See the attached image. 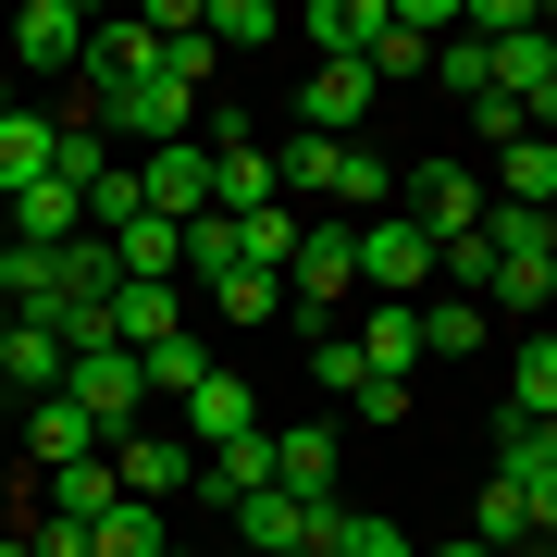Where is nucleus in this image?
Here are the masks:
<instances>
[{"instance_id":"1","label":"nucleus","mask_w":557,"mask_h":557,"mask_svg":"<svg viewBox=\"0 0 557 557\" xmlns=\"http://www.w3.org/2000/svg\"><path fill=\"white\" fill-rule=\"evenodd\" d=\"M87 124H100V137H137V149H174V137H199V100H186L174 75H137V87L87 75Z\"/></svg>"},{"instance_id":"2","label":"nucleus","mask_w":557,"mask_h":557,"mask_svg":"<svg viewBox=\"0 0 557 557\" xmlns=\"http://www.w3.org/2000/svg\"><path fill=\"white\" fill-rule=\"evenodd\" d=\"M347 236H359V285L397 298V310H421V285H434V236H421L409 211H372V223H347Z\"/></svg>"},{"instance_id":"3","label":"nucleus","mask_w":557,"mask_h":557,"mask_svg":"<svg viewBox=\"0 0 557 557\" xmlns=\"http://www.w3.org/2000/svg\"><path fill=\"white\" fill-rule=\"evenodd\" d=\"M62 397L100 421V446H112V434H137V421H149V372H137L124 347H75V359H62Z\"/></svg>"},{"instance_id":"4","label":"nucleus","mask_w":557,"mask_h":557,"mask_svg":"<svg viewBox=\"0 0 557 557\" xmlns=\"http://www.w3.org/2000/svg\"><path fill=\"white\" fill-rule=\"evenodd\" d=\"M347 298H359V236H347V223H310V236H298V260H285V310L335 322Z\"/></svg>"},{"instance_id":"5","label":"nucleus","mask_w":557,"mask_h":557,"mask_svg":"<svg viewBox=\"0 0 557 557\" xmlns=\"http://www.w3.org/2000/svg\"><path fill=\"white\" fill-rule=\"evenodd\" d=\"M397 211L446 248V236H471V223H483V174H471V161H409V174H397Z\"/></svg>"},{"instance_id":"6","label":"nucleus","mask_w":557,"mask_h":557,"mask_svg":"<svg viewBox=\"0 0 557 557\" xmlns=\"http://www.w3.org/2000/svg\"><path fill=\"white\" fill-rule=\"evenodd\" d=\"M100 458H112V483H124L137 508H174L186 483H199V446H186V434H149V421H137V434H112Z\"/></svg>"},{"instance_id":"7","label":"nucleus","mask_w":557,"mask_h":557,"mask_svg":"<svg viewBox=\"0 0 557 557\" xmlns=\"http://www.w3.org/2000/svg\"><path fill=\"white\" fill-rule=\"evenodd\" d=\"M372 100H384V87H372V62H310V75H298V137H359V124H372Z\"/></svg>"},{"instance_id":"8","label":"nucleus","mask_w":557,"mask_h":557,"mask_svg":"<svg viewBox=\"0 0 557 557\" xmlns=\"http://www.w3.org/2000/svg\"><path fill=\"white\" fill-rule=\"evenodd\" d=\"M124 174H137V199H149L161 223H199V211H211V137H174V149H137V161H124Z\"/></svg>"},{"instance_id":"9","label":"nucleus","mask_w":557,"mask_h":557,"mask_svg":"<svg viewBox=\"0 0 557 557\" xmlns=\"http://www.w3.org/2000/svg\"><path fill=\"white\" fill-rule=\"evenodd\" d=\"M0 50H13L25 75H75V62H87V13H75V0H25V13L0 25Z\"/></svg>"},{"instance_id":"10","label":"nucleus","mask_w":557,"mask_h":557,"mask_svg":"<svg viewBox=\"0 0 557 557\" xmlns=\"http://www.w3.org/2000/svg\"><path fill=\"white\" fill-rule=\"evenodd\" d=\"M273 199H285V186H273V149L223 124V137H211V211H223V223H248V211H273Z\"/></svg>"},{"instance_id":"11","label":"nucleus","mask_w":557,"mask_h":557,"mask_svg":"<svg viewBox=\"0 0 557 557\" xmlns=\"http://www.w3.org/2000/svg\"><path fill=\"white\" fill-rule=\"evenodd\" d=\"M62 359H75V347L50 335V310H13V322H0V384H13V397H62Z\"/></svg>"},{"instance_id":"12","label":"nucleus","mask_w":557,"mask_h":557,"mask_svg":"<svg viewBox=\"0 0 557 557\" xmlns=\"http://www.w3.org/2000/svg\"><path fill=\"white\" fill-rule=\"evenodd\" d=\"M161 335H186V285H124L100 310V347H124V359H149Z\"/></svg>"},{"instance_id":"13","label":"nucleus","mask_w":557,"mask_h":557,"mask_svg":"<svg viewBox=\"0 0 557 557\" xmlns=\"http://www.w3.org/2000/svg\"><path fill=\"white\" fill-rule=\"evenodd\" d=\"M372 38H384V0H310V13H298V50L310 62H372Z\"/></svg>"},{"instance_id":"14","label":"nucleus","mask_w":557,"mask_h":557,"mask_svg":"<svg viewBox=\"0 0 557 557\" xmlns=\"http://www.w3.org/2000/svg\"><path fill=\"white\" fill-rule=\"evenodd\" d=\"M335 458H347V421H298V434H273V483L285 496H335Z\"/></svg>"},{"instance_id":"15","label":"nucleus","mask_w":557,"mask_h":557,"mask_svg":"<svg viewBox=\"0 0 557 557\" xmlns=\"http://www.w3.org/2000/svg\"><path fill=\"white\" fill-rule=\"evenodd\" d=\"M0 223H13V248H75V236H87V199L38 174L25 199H0Z\"/></svg>"},{"instance_id":"16","label":"nucleus","mask_w":557,"mask_h":557,"mask_svg":"<svg viewBox=\"0 0 557 557\" xmlns=\"http://www.w3.org/2000/svg\"><path fill=\"white\" fill-rule=\"evenodd\" d=\"M347 335H359V359H372V384H409V372H421V310L372 298V310L347 322Z\"/></svg>"},{"instance_id":"17","label":"nucleus","mask_w":557,"mask_h":557,"mask_svg":"<svg viewBox=\"0 0 557 557\" xmlns=\"http://www.w3.org/2000/svg\"><path fill=\"white\" fill-rule=\"evenodd\" d=\"M186 434H199V458H211V446H236V434H260V397L223 372V359L199 372V397H186Z\"/></svg>"},{"instance_id":"18","label":"nucleus","mask_w":557,"mask_h":557,"mask_svg":"<svg viewBox=\"0 0 557 557\" xmlns=\"http://www.w3.org/2000/svg\"><path fill=\"white\" fill-rule=\"evenodd\" d=\"M372 211H397V161H384L372 137H347L335 149V223H372Z\"/></svg>"},{"instance_id":"19","label":"nucleus","mask_w":557,"mask_h":557,"mask_svg":"<svg viewBox=\"0 0 557 557\" xmlns=\"http://www.w3.org/2000/svg\"><path fill=\"white\" fill-rule=\"evenodd\" d=\"M483 199H508V211H557V137H508Z\"/></svg>"},{"instance_id":"20","label":"nucleus","mask_w":557,"mask_h":557,"mask_svg":"<svg viewBox=\"0 0 557 557\" xmlns=\"http://www.w3.org/2000/svg\"><path fill=\"white\" fill-rule=\"evenodd\" d=\"M25 446H38V471H62V458H100V421L75 397H25Z\"/></svg>"},{"instance_id":"21","label":"nucleus","mask_w":557,"mask_h":557,"mask_svg":"<svg viewBox=\"0 0 557 557\" xmlns=\"http://www.w3.org/2000/svg\"><path fill=\"white\" fill-rule=\"evenodd\" d=\"M50 137H62L50 112H13V100H0V199H25V186L50 174Z\"/></svg>"},{"instance_id":"22","label":"nucleus","mask_w":557,"mask_h":557,"mask_svg":"<svg viewBox=\"0 0 557 557\" xmlns=\"http://www.w3.org/2000/svg\"><path fill=\"white\" fill-rule=\"evenodd\" d=\"M112 496H124L112 458H62V471H38V508H50V520H100Z\"/></svg>"},{"instance_id":"23","label":"nucleus","mask_w":557,"mask_h":557,"mask_svg":"<svg viewBox=\"0 0 557 557\" xmlns=\"http://www.w3.org/2000/svg\"><path fill=\"white\" fill-rule=\"evenodd\" d=\"M483 347H496V310L483 298H434L421 310V359H483Z\"/></svg>"},{"instance_id":"24","label":"nucleus","mask_w":557,"mask_h":557,"mask_svg":"<svg viewBox=\"0 0 557 557\" xmlns=\"http://www.w3.org/2000/svg\"><path fill=\"white\" fill-rule=\"evenodd\" d=\"M161 545H174V520L137 508V496H112L100 520H87V557H161Z\"/></svg>"},{"instance_id":"25","label":"nucleus","mask_w":557,"mask_h":557,"mask_svg":"<svg viewBox=\"0 0 557 557\" xmlns=\"http://www.w3.org/2000/svg\"><path fill=\"white\" fill-rule=\"evenodd\" d=\"M508 421H557V335L508 347Z\"/></svg>"},{"instance_id":"26","label":"nucleus","mask_w":557,"mask_h":557,"mask_svg":"<svg viewBox=\"0 0 557 557\" xmlns=\"http://www.w3.org/2000/svg\"><path fill=\"white\" fill-rule=\"evenodd\" d=\"M471 533L496 545V557H520V545H533V496H520L508 471H483V496H471Z\"/></svg>"},{"instance_id":"27","label":"nucleus","mask_w":557,"mask_h":557,"mask_svg":"<svg viewBox=\"0 0 557 557\" xmlns=\"http://www.w3.org/2000/svg\"><path fill=\"white\" fill-rule=\"evenodd\" d=\"M273 186H285V211L335 199V137H273Z\"/></svg>"},{"instance_id":"28","label":"nucleus","mask_w":557,"mask_h":557,"mask_svg":"<svg viewBox=\"0 0 557 557\" xmlns=\"http://www.w3.org/2000/svg\"><path fill=\"white\" fill-rule=\"evenodd\" d=\"M298 236H310V223L285 211V199H273V211H248V223H236V273H285V260H298Z\"/></svg>"},{"instance_id":"29","label":"nucleus","mask_w":557,"mask_h":557,"mask_svg":"<svg viewBox=\"0 0 557 557\" xmlns=\"http://www.w3.org/2000/svg\"><path fill=\"white\" fill-rule=\"evenodd\" d=\"M483 310H557V248H533V260H496Z\"/></svg>"},{"instance_id":"30","label":"nucleus","mask_w":557,"mask_h":557,"mask_svg":"<svg viewBox=\"0 0 557 557\" xmlns=\"http://www.w3.org/2000/svg\"><path fill=\"white\" fill-rule=\"evenodd\" d=\"M137 372H149V397H174V409H186V397H199V372H211V347H199V335H161Z\"/></svg>"},{"instance_id":"31","label":"nucleus","mask_w":557,"mask_h":557,"mask_svg":"<svg viewBox=\"0 0 557 557\" xmlns=\"http://www.w3.org/2000/svg\"><path fill=\"white\" fill-rule=\"evenodd\" d=\"M496 471L508 483H545L557 471V421H496Z\"/></svg>"},{"instance_id":"32","label":"nucleus","mask_w":557,"mask_h":557,"mask_svg":"<svg viewBox=\"0 0 557 557\" xmlns=\"http://www.w3.org/2000/svg\"><path fill=\"white\" fill-rule=\"evenodd\" d=\"M211 50H260V38H285V13H273V0H211Z\"/></svg>"},{"instance_id":"33","label":"nucleus","mask_w":557,"mask_h":557,"mask_svg":"<svg viewBox=\"0 0 557 557\" xmlns=\"http://www.w3.org/2000/svg\"><path fill=\"white\" fill-rule=\"evenodd\" d=\"M223 273H236V223H223V211H199V223H186V285L211 298Z\"/></svg>"},{"instance_id":"34","label":"nucleus","mask_w":557,"mask_h":557,"mask_svg":"<svg viewBox=\"0 0 557 557\" xmlns=\"http://www.w3.org/2000/svg\"><path fill=\"white\" fill-rule=\"evenodd\" d=\"M310 384H322V397H359V384H372V359H359L347 322H335V335H310Z\"/></svg>"},{"instance_id":"35","label":"nucleus","mask_w":557,"mask_h":557,"mask_svg":"<svg viewBox=\"0 0 557 557\" xmlns=\"http://www.w3.org/2000/svg\"><path fill=\"white\" fill-rule=\"evenodd\" d=\"M211 310H223V322H285V273H223Z\"/></svg>"},{"instance_id":"36","label":"nucleus","mask_w":557,"mask_h":557,"mask_svg":"<svg viewBox=\"0 0 557 557\" xmlns=\"http://www.w3.org/2000/svg\"><path fill=\"white\" fill-rule=\"evenodd\" d=\"M322 557H421V545H409V533H397L384 508H347V520H335V545H322Z\"/></svg>"},{"instance_id":"37","label":"nucleus","mask_w":557,"mask_h":557,"mask_svg":"<svg viewBox=\"0 0 557 557\" xmlns=\"http://www.w3.org/2000/svg\"><path fill=\"white\" fill-rule=\"evenodd\" d=\"M434 75H446V87H458L471 112L496 100V50H483V38H446V50H434Z\"/></svg>"},{"instance_id":"38","label":"nucleus","mask_w":557,"mask_h":557,"mask_svg":"<svg viewBox=\"0 0 557 557\" xmlns=\"http://www.w3.org/2000/svg\"><path fill=\"white\" fill-rule=\"evenodd\" d=\"M124 223H149V199H137V174L112 161V174L87 186V236H124Z\"/></svg>"},{"instance_id":"39","label":"nucleus","mask_w":557,"mask_h":557,"mask_svg":"<svg viewBox=\"0 0 557 557\" xmlns=\"http://www.w3.org/2000/svg\"><path fill=\"white\" fill-rule=\"evenodd\" d=\"M0 322H13V248H0Z\"/></svg>"},{"instance_id":"40","label":"nucleus","mask_w":557,"mask_h":557,"mask_svg":"<svg viewBox=\"0 0 557 557\" xmlns=\"http://www.w3.org/2000/svg\"><path fill=\"white\" fill-rule=\"evenodd\" d=\"M446 557H496V545H483V533H458V545H446Z\"/></svg>"},{"instance_id":"41","label":"nucleus","mask_w":557,"mask_h":557,"mask_svg":"<svg viewBox=\"0 0 557 557\" xmlns=\"http://www.w3.org/2000/svg\"><path fill=\"white\" fill-rule=\"evenodd\" d=\"M0 557H38V545H25V533H0Z\"/></svg>"},{"instance_id":"42","label":"nucleus","mask_w":557,"mask_h":557,"mask_svg":"<svg viewBox=\"0 0 557 557\" xmlns=\"http://www.w3.org/2000/svg\"><path fill=\"white\" fill-rule=\"evenodd\" d=\"M161 557H199V545H186V533H174V545H161Z\"/></svg>"},{"instance_id":"43","label":"nucleus","mask_w":557,"mask_h":557,"mask_svg":"<svg viewBox=\"0 0 557 557\" xmlns=\"http://www.w3.org/2000/svg\"><path fill=\"white\" fill-rule=\"evenodd\" d=\"M545 38H557V13H545Z\"/></svg>"}]
</instances>
